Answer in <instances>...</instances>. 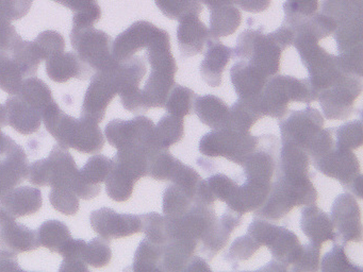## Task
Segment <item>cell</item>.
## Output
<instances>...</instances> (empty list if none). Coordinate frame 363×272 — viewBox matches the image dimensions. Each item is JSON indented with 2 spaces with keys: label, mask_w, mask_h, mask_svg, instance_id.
Wrapping results in <instances>:
<instances>
[{
  "label": "cell",
  "mask_w": 363,
  "mask_h": 272,
  "mask_svg": "<svg viewBox=\"0 0 363 272\" xmlns=\"http://www.w3.org/2000/svg\"><path fill=\"white\" fill-rule=\"evenodd\" d=\"M318 40L307 35L295 38L293 45L298 51L303 66L309 72V80L315 87L318 95L320 91L337 83L346 72L340 68L337 55H329L318 45Z\"/></svg>",
  "instance_id": "5b68a950"
},
{
  "label": "cell",
  "mask_w": 363,
  "mask_h": 272,
  "mask_svg": "<svg viewBox=\"0 0 363 272\" xmlns=\"http://www.w3.org/2000/svg\"><path fill=\"white\" fill-rule=\"evenodd\" d=\"M318 200V191L311 178L303 181H289L276 178L272 183L271 191L262 205L255 210V217L265 220L277 221L284 218L295 206L314 204Z\"/></svg>",
  "instance_id": "3957f363"
},
{
  "label": "cell",
  "mask_w": 363,
  "mask_h": 272,
  "mask_svg": "<svg viewBox=\"0 0 363 272\" xmlns=\"http://www.w3.org/2000/svg\"><path fill=\"white\" fill-rule=\"evenodd\" d=\"M314 167L320 174L335 178L348 193L362 198V174L356 154L350 149L333 144L324 154L311 159Z\"/></svg>",
  "instance_id": "ba28073f"
},
{
  "label": "cell",
  "mask_w": 363,
  "mask_h": 272,
  "mask_svg": "<svg viewBox=\"0 0 363 272\" xmlns=\"http://www.w3.org/2000/svg\"><path fill=\"white\" fill-rule=\"evenodd\" d=\"M8 125H11L18 133L30 135L39 131L43 113L30 102L18 95H12L6 101Z\"/></svg>",
  "instance_id": "44dd1931"
},
{
  "label": "cell",
  "mask_w": 363,
  "mask_h": 272,
  "mask_svg": "<svg viewBox=\"0 0 363 272\" xmlns=\"http://www.w3.org/2000/svg\"><path fill=\"white\" fill-rule=\"evenodd\" d=\"M23 76L24 74L18 63L0 55V89L10 96L16 95L22 86Z\"/></svg>",
  "instance_id": "7dc6e473"
},
{
  "label": "cell",
  "mask_w": 363,
  "mask_h": 272,
  "mask_svg": "<svg viewBox=\"0 0 363 272\" xmlns=\"http://www.w3.org/2000/svg\"><path fill=\"white\" fill-rule=\"evenodd\" d=\"M184 118L164 115L155 127L154 142L157 149H169L184 138Z\"/></svg>",
  "instance_id": "8d00e7d4"
},
{
  "label": "cell",
  "mask_w": 363,
  "mask_h": 272,
  "mask_svg": "<svg viewBox=\"0 0 363 272\" xmlns=\"http://www.w3.org/2000/svg\"><path fill=\"white\" fill-rule=\"evenodd\" d=\"M178 21L177 42L182 57H195L203 52L212 35L199 14L186 15Z\"/></svg>",
  "instance_id": "d6986e66"
},
{
  "label": "cell",
  "mask_w": 363,
  "mask_h": 272,
  "mask_svg": "<svg viewBox=\"0 0 363 272\" xmlns=\"http://www.w3.org/2000/svg\"><path fill=\"white\" fill-rule=\"evenodd\" d=\"M118 94V85L112 67L101 70L92 79L90 86L86 89L80 118L101 123L105 118L107 106Z\"/></svg>",
  "instance_id": "7c38bea8"
},
{
  "label": "cell",
  "mask_w": 363,
  "mask_h": 272,
  "mask_svg": "<svg viewBox=\"0 0 363 272\" xmlns=\"http://www.w3.org/2000/svg\"><path fill=\"white\" fill-rule=\"evenodd\" d=\"M330 219L335 230V242L345 246L362 240L361 210L354 196L350 193L337 196L331 208Z\"/></svg>",
  "instance_id": "4fadbf2b"
},
{
  "label": "cell",
  "mask_w": 363,
  "mask_h": 272,
  "mask_svg": "<svg viewBox=\"0 0 363 272\" xmlns=\"http://www.w3.org/2000/svg\"><path fill=\"white\" fill-rule=\"evenodd\" d=\"M186 271H211V268L208 266L207 261L203 257L194 255L189 263Z\"/></svg>",
  "instance_id": "e7e4bbea"
},
{
  "label": "cell",
  "mask_w": 363,
  "mask_h": 272,
  "mask_svg": "<svg viewBox=\"0 0 363 272\" xmlns=\"http://www.w3.org/2000/svg\"><path fill=\"white\" fill-rule=\"evenodd\" d=\"M42 120L52 137L65 148H73L86 154L103 150L105 136L99 123L69 116L56 101L45 108Z\"/></svg>",
  "instance_id": "6da1fadb"
},
{
  "label": "cell",
  "mask_w": 363,
  "mask_h": 272,
  "mask_svg": "<svg viewBox=\"0 0 363 272\" xmlns=\"http://www.w3.org/2000/svg\"><path fill=\"white\" fill-rule=\"evenodd\" d=\"M362 10V0H324L320 13L333 18L337 26L350 17L363 16Z\"/></svg>",
  "instance_id": "f6af8a7d"
},
{
  "label": "cell",
  "mask_w": 363,
  "mask_h": 272,
  "mask_svg": "<svg viewBox=\"0 0 363 272\" xmlns=\"http://www.w3.org/2000/svg\"><path fill=\"white\" fill-rule=\"evenodd\" d=\"M155 125L146 116H137L130 120L114 119L105 129V136L118 150L125 148H143L148 152L158 150L154 142Z\"/></svg>",
  "instance_id": "30bf717a"
},
{
  "label": "cell",
  "mask_w": 363,
  "mask_h": 272,
  "mask_svg": "<svg viewBox=\"0 0 363 272\" xmlns=\"http://www.w3.org/2000/svg\"><path fill=\"white\" fill-rule=\"evenodd\" d=\"M105 182L108 196L116 202L127 201L133 195L135 184V181L116 167L113 163Z\"/></svg>",
  "instance_id": "ee69618b"
},
{
  "label": "cell",
  "mask_w": 363,
  "mask_h": 272,
  "mask_svg": "<svg viewBox=\"0 0 363 272\" xmlns=\"http://www.w3.org/2000/svg\"><path fill=\"white\" fill-rule=\"evenodd\" d=\"M205 59L199 66L201 78L212 87L220 86L222 83L223 72L233 57V49L225 46L218 38L211 36L208 40Z\"/></svg>",
  "instance_id": "d4e9b609"
},
{
  "label": "cell",
  "mask_w": 363,
  "mask_h": 272,
  "mask_svg": "<svg viewBox=\"0 0 363 272\" xmlns=\"http://www.w3.org/2000/svg\"><path fill=\"white\" fill-rule=\"evenodd\" d=\"M37 235L40 246L55 253H59L72 238L69 227L60 220L45 221L38 230Z\"/></svg>",
  "instance_id": "74e56055"
},
{
  "label": "cell",
  "mask_w": 363,
  "mask_h": 272,
  "mask_svg": "<svg viewBox=\"0 0 363 272\" xmlns=\"http://www.w3.org/2000/svg\"><path fill=\"white\" fill-rule=\"evenodd\" d=\"M195 203L194 198L177 185L172 184L163 193L162 210L167 218H177L190 210Z\"/></svg>",
  "instance_id": "60d3db41"
},
{
  "label": "cell",
  "mask_w": 363,
  "mask_h": 272,
  "mask_svg": "<svg viewBox=\"0 0 363 272\" xmlns=\"http://www.w3.org/2000/svg\"><path fill=\"white\" fill-rule=\"evenodd\" d=\"M343 244H333V249L323 257V272H362V269L348 259Z\"/></svg>",
  "instance_id": "c3c4849f"
},
{
  "label": "cell",
  "mask_w": 363,
  "mask_h": 272,
  "mask_svg": "<svg viewBox=\"0 0 363 272\" xmlns=\"http://www.w3.org/2000/svg\"><path fill=\"white\" fill-rule=\"evenodd\" d=\"M8 125V116L7 110L5 106L0 104V128L6 127Z\"/></svg>",
  "instance_id": "003e7915"
},
{
  "label": "cell",
  "mask_w": 363,
  "mask_h": 272,
  "mask_svg": "<svg viewBox=\"0 0 363 272\" xmlns=\"http://www.w3.org/2000/svg\"><path fill=\"white\" fill-rule=\"evenodd\" d=\"M310 163L311 159L303 148L292 144H282L278 154L276 176L292 181L312 178L313 174L309 171Z\"/></svg>",
  "instance_id": "603a6c76"
},
{
  "label": "cell",
  "mask_w": 363,
  "mask_h": 272,
  "mask_svg": "<svg viewBox=\"0 0 363 272\" xmlns=\"http://www.w3.org/2000/svg\"><path fill=\"white\" fill-rule=\"evenodd\" d=\"M267 246L273 259L262 268V270H273V271L288 270L289 266L294 263L301 249V244L296 234L284 227H279Z\"/></svg>",
  "instance_id": "ffe728a7"
},
{
  "label": "cell",
  "mask_w": 363,
  "mask_h": 272,
  "mask_svg": "<svg viewBox=\"0 0 363 272\" xmlns=\"http://www.w3.org/2000/svg\"><path fill=\"white\" fill-rule=\"evenodd\" d=\"M363 16H354L337 23L335 28V40L340 53L362 47Z\"/></svg>",
  "instance_id": "d590c367"
},
{
  "label": "cell",
  "mask_w": 363,
  "mask_h": 272,
  "mask_svg": "<svg viewBox=\"0 0 363 272\" xmlns=\"http://www.w3.org/2000/svg\"><path fill=\"white\" fill-rule=\"evenodd\" d=\"M335 144L345 149H357L363 142L362 121L361 119L348 121L339 128H333Z\"/></svg>",
  "instance_id": "681fc988"
},
{
  "label": "cell",
  "mask_w": 363,
  "mask_h": 272,
  "mask_svg": "<svg viewBox=\"0 0 363 272\" xmlns=\"http://www.w3.org/2000/svg\"><path fill=\"white\" fill-rule=\"evenodd\" d=\"M159 30V28L148 21L133 23L127 31L116 38L113 46L116 59L118 61L129 59L140 49L146 48Z\"/></svg>",
  "instance_id": "7402d4cb"
},
{
  "label": "cell",
  "mask_w": 363,
  "mask_h": 272,
  "mask_svg": "<svg viewBox=\"0 0 363 272\" xmlns=\"http://www.w3.org/2000/svg\"><path fill=\"white\" fill-rule=\"evenodd\" d=\"M318 0H286L284 17H306L316 13Z\"/></svg>",
  "instance_id": "94428289"
},
{
  "label": "cell",
  "mask_w": 363,
  "mask_h": 272,
  "mask_svg": "<svg viewBox=\"0 0 363 272\" xmlns=\"http://www.w3.org/2000/svg\"><path fill=\"white\" fill-rule=\"evenodd\" d=\"M320 246L313 244H301L299 254L292 264L293 271H318L320 269Z\"/></svg>",
  "instance_id": "9f6ffc18"
},
{
  "label": "cell",
  "mask_w": 363,
  "mask_h": 272,
  "mask_svg": "<svg viewBox=\"0 0 363 272\" xmlns=\"http://www.w3.org/2000/svg\"><path fill=\"white\" fill-rule=\"evenodd\" d=\"M28 157L16 142L0 153V199L24 182L28 176Z\"/></svg>",
  "instance_id": "e0dca14e"
},
{
  "label": "cell",
  "mask_w": 363,
  "mask_h": 272,
  "mask_svg": "<svg viewBox=\"0 0 363 272\" xmlns=\"http://www.w3.org/2000/svg\"><path fill=\"white\" fill-rule=\"evenodd\" d=\"M155 2L165 16L176 21L188 14H199L203 11L199 0H155Z\"/></svg>",
  "instance_id": "816d5d0a"
},
{
  "label": "cell",
  "mask_w": 363,
  "mask_h": 272,
  "mask_svg": "<svg viewBox=\"0 0 363 272\" xmlns=\"http://www.w3.org/2000/svg\"><path fill=\"white\" fill-rule=\"evenodd\" d=\"M12 142H13V140H12L10 136L4 134L1 130H0V153H3L4 151L7 150Z\"/></svg>",
  "instance_id": "03108f58"
},
{
  "label": "cell",
  "mask_w": 363,
  "mask_h": 272,
  "mask_svg": "<svg viewBox=\"0 0 363 272\" xmlns=\"http://www.w3.org/2000/svg\"><path fill=\"white\" fill-rule=\"evenodd\" d=\"M272 184L246 181L242 185H238L230 199L226 202L227 208L233 212L242 215L258 210L267 199Z\"/></svg>",
  "instance_id": "f1b7e54d"
},
{
  "label": "cell",
  "mask_w": 363,
  "mask_h": 272,
  "mask_svg": "<svg viewBox=\"0 0 363 272\" xmlns=\"http://www.w3.org/2000/svg\"><path fill=\"white\" fill-rule=\"evenodd\" d=\"M112 167V159L103 154L90 157L79 169L74 191L84 200H91L101 193V184L105 182Z\"/></svg>",
  "instance_id": "ac0fdd59"
},
{
  "label": "cell",
  "mask_w": 363,
  "mask_h": 272,
  "mask_svg": "<svg viewBox=\"0 0 363 272\" xmlns=\"http://www.w3.org/2000/svg\"><path fill=\"white\" fill-rule=\"evenodd\" d=\"M278 142L274 135L259 137L256 149L243 163V176L246 181L272 184V178L277 166Z\"/></svg>",
  "instance_id": "5bb4252c"
},
{
  "label": "cell",
  "mask_w": 363,
  "mask_h": 272,
  "mask_svg": "<svg viewBox=\"0 0 363 272\" xmlns=\"http://www.w3.org/2000/svg\"><path fill=\"white\" fill-rule=\"evenodd\" d=\"M48 74L52 81L63 83L71 78H78L84 80L90 78V72L84 66L80 65L73 55H65L56 59L50 60L46 64Z\"/></svg>",
  "instance_id": "e575fe53"
},
{
  "label": "cell",
  "mask_w": 363,
  "mask_h": 272,
  "mask_svg": "<svg viewBox=\"0 0 363 272\" xmlns=\"http://www.w3.org/2000/svg\"><path fill=\"white\" fill-rule=\"evenodd\" d=\"M42 204V191L30 186L16 187L0 199V206L14 218L35 214Z\"/></svg>",
  "instance_id": "83f0119b"
},
{
  "label": "cell",
  "mask_w": 363,
  "mask_h": 272,
  "mask_svg": "<svg viewBox=\"0 0 363 272\" xmlns=\"http://www.w3.org/2000/svg\"><path fill=\"white\" fill-rule=\"evenodd\" d=\"M318 91L309 78L297 79L275 74L267 79V84L259 96V101L264 116L281 119L288 113V104L291 101L308 104L318 100Z\"/></svg>",
  "instance_id": "7a4b0ae2"
},
{
  "label": "cell",
  "mask_w": 363,
  "mask_h": 272,
  "mask_svg": "<svg viewBox=\"0 0 363 272\" xmlns=\"http://www.w3.org/2000/svg\"><path fill=\"white\" fill-rule=\"evenodd\" d=\"M78 172L73 155L65 147L57 144L48 159L33 162L29 166L27 178L35 186L71 187L74 191Z\"/></svg>",
  "instance_id": "8992f818"
},
{
  "label": "cell",
  "mask_w": 363,
  "mask_h": 272,
  "mask_svg": "<svg viewBox=\"0 0 363 272\" xmlns=\"http://www.w3.org/2000/svg\"><path fill=\"white\" fill-rule=\"evenodd\" d=\"M282 48L262 29H246L240 34L233 55L238 61H246L267 76L279 72Z\"/></svg>",
  "instance_id": "277c9868"
},
{
  "label": "cell",
  "mask_w": 363,
  "mask_h": 272,
  "mask_svg": "<svg viewBox=\"0 0 363 272\" xmlns=\"http://www.w3.org/2000/svg\"><path fill=\"white\" fill-rule=\"evenodd\" d=\"M16 219L0 206V249L16 255L39 249L37 232Z\"/></svg>",
  "instance_id": "2e32d148"
},
{
  "label": "cell",
  "mask_w": 363,
  "mask_h": 272,
  "mask_svg": "<svg viewBox=\"0 0 363 272\" xmlns=\"http://www.w3.org/2000/svg\"><path fill=\"white\" fill-rule=\"evenodd\" d=\"M16 95L37 106L42 113H44L45 108L55 101L52 91L48 84L37 78L27 79L22 83V86Z\"/></svg>",
  "instance_id": "7bdbcfd3"
},
{
  "label": "cell",
  "mask_w": 363,
  "mask_h": 272,
  "mask_svg": "<svg viewBox=\"0 0 363 272\" xmlns=\"http://www.w3.org/2000/svg\"><path fill=\"white\" fill-rule=\"evenodd\" d=\"M196 97V94L192 89L175 84L169 91V97L165 102V110L167 114L184 118V116L192 114Z\"/></svg>",
  "instance_id": "b9f144b4"
},
{
  "label": "cell",
  "mask_w": 363,
  "mask_h": 272,
  "mask_svg": "<svg viewBox=\"0 0 363 272\" xmlns=\"http://www.w3.org/2000/svg\"><path fill=\"white\" fill-rule=\"evenodd\" d=\"M229 110L230 108L214 95L197 96L193 106V112L199 120L212 129H222L228 125Z\"/></svg>",
  "instance_id": "f546056e"
},
{
  "label": "cell",
  "mask_w": 363,
  "mask_h": 272,
  "mask_svg": "<svg viewBox=\"0 0 363 272\" xmlns=\"http://www.w3.org/2000/svg\"><path fill=\"white\" fill-rule=\"evenodd\" d=\"M180 164L182 162L173 157L169 149L152 151L148 154L147 176L155 180L172 181Z\"/></svg>",
  "instance_id": "ab89813d"
},
{
  "label": "cell",
  "mask_w": 363,
  "mask_h": 272,
  "mask_svg": "<svg viewBox=\"0 0 363 272\" xmlns=\"http://www.w3.org/2000/svg\"><path fill=\"white\" fill-rule=\"evenodd\" d=\"M231 83L242 99H252L262 93L269 76L246 61H237L230 69Z\"/></svg>",
  "instance_id": "4316f807"
},
{
  "label": "cell",
  "mask_w": 363,
  "mask_h": 272,
  "mask_svg": "<svg viewBox=\"0 0 363 272\" xmlns=\"http://www.w3.org/2000/svg\"><path fill=\"white\" fill-rule=\"evenodd\" d=\"M21 269L16 254L0 249V271H16Z\"/></svg>",
  "instance_id": "be15d7a7"
},
{
  "label": "cell",
  "mask_w": 363,
  "mask_h": 272,
  "mask_svg": "<svg viewBox=\"0 0 363 272\" xmlns=\"http://www.w3.org/2000/svg\"><path fill=\"white\" fill-rule=\"evenodd\" d=\"M120 97L123 106L133 114H143L150 108L143 89L139 87L120 94Z\"/></svg>",
  "instance_id": "91938a15"
},
{
  "label": "cell",
  "mask_w": 363,
  "mask_h": 272,
  "mask_svg": "<svg viewBox=\"0 0 363 272\" xmlns=\"http://www.w3.org/2000/svg\"><path fill=\"white\" fill-rule=\"evenodd\" d=\"M259 137L250 132H238L230 128L213 129L199 142V151L208 157H223L238 165H243L248 155L256 149Z\"/></svg>",
  "instance_id": "52a82bcc"
},
{
  "label": "cell",
  "mask_w": 363,
  "mask_h": 272,
  "mask_svg": "<svg viewBox=\"0 0 363 272\" xmlns=\"http://www.w3.org/2000/svg\"><path fill=\"white\" fill-rule=\"evenodd\" d=\"M140 217H141L142 232L145 234L146 238L155 244L164 246L169 242L164 215L152 212L140 215Z\"/></svg>",
  "instance_id": "f5cc1de1"
},
{
  "label": "cell",
  "mask_w": 363,
  "mask_h": 272,
  "mask_svg": "<svg viewBox=\"0 0 363 272\" xmlns=\"http://www.w3.org/2000/svg\"><path fill=\"white\" fill-rule=\"evenodd\" d=\"M324 125V117L316 108L291 110L284 119H280L281 144L301 147L307 152L308 147L320 133Z\"/></svg>",
  "instance_id": "8fae6325"
},
{
  "label": "cell",
  "mask_w": 363,
  "mask_h": 272,
  "mask_svg": "<svg viewBox=\"0 0 363 272\" xmlns=\"http://www.w3.org/2000/svg\"><path fill=\"white\" fill-rule=\"evenodd\" d=\"M112 259V251L110 248L109 240L103 237L93 238L86 242L84 250V261L86 265L95 268L107 266Z\"/></svg>",
  "instance_id": "f907efd6"
},
{
  "label": "cell",
  "mask_w": 363,
  "mask_h": 272,
  "mask_svg": "<svg viewBox=\"0 0 363 272\" xmlns=\"http://www.w3.org/2000/svg\"><path fill=\"white\" fill-rule=\"evenodd\" d=\"M197 246L199 242L195 240H169L163 246L162 271H186Z\"/></svg>",
  "instance_id": "4dcf8cb0"
},
{
  "label": "cell",
  "mask_w": 363,
  "mask_h": 272,
  "mask_svg": "<svg viewBox=\"0 0 363 272\" xmlns=\"http://www.w3.org/2000/svg\"><path fill=\"white\" fill-rule=\"evenodd\" d=\"M50 200L55 210L67 216H74L79 210V197L71 187H52Z\"/></svg>",
  "instance_id": "db71d44e"
},
{
  "label": "cell",
  "mask_w": 363,
  "mask_h": 272,
  "mask_svg": "<svg viewBox=\"0 0 363 272\" xmlns=\"http://www.w3.org/2000/svg\"><path fill=\"white\" fill-rule=\"evenodd\" d=\"M177 70L156 68L152 69L150 78L144 87L143 93L152 108H164L169 91L176 84L175 74Z\"/></svg>",
  "instance_id": "1f68e13d"
},
{
  "label": "cell",
  "mask_w": 363,
  "mask_h": 272,
  "mask_svg": "<svg viewBox=\"0 0 363 272\" xmlns=\"http://www.w3.org/2000/svg\"><path fill=\"white\" fill-rule=\"evenodd\" d=\"M362 91V76L344 74L337 83L320 91L318 100L325 117L343 120L354 113V103Z\"/></svg>",
  "instance_id": "9c48e42d"
},
{
  "label": "cell",
  "mask_w": 363,
  "mask_h": 272,
  "mask_svg": "<svg viewBox=\"0 0 363 272\" xmlns=\"http://www.w3.org/2000/svg\"><path fill=\"white\" fill-rule=\"evenodd\" d=\"M86 242L84 239H71L59 251L62 255L60 271H88V265L84 261V250Z\"/></svg>",
  "instance_id": "bcb514c9"
},
{
  "label": "cell",
  "mask_w": 363,
  "mask_h": 272,
  "mask_svg": "<svg viewBox=\"0 0 363 272\" xmlns=\"http://www.w3.org/2000/svg\"><path fill=\"white\" fill-rule=\"evenodd\" d=\"M163 246L145 238L135 251L133 268L135 271H162Z\"/></svg>",
  "instance_id": "f35d334b"
},
{
  "label": "cell",
  "mask_w": 363,
  "mask_h": 272,
  "mask_svg": "<svg viewBox=\"0 0 363 272\" xmlns=\"http://www.w3.org/2000/svg\"><path fill=\"white\" fill-rule=\"evenodd\" d=\"M278 229L279 225H273L265 219L256 217L248 227L247 234L260 246H267Z\"/></svg>",
  "instance_id": "680465c9"
},
{
  "label": "cell",
  "mask_w": 363,
  "mask_h": 272,
  "mask_svg": "<svg viewBox=\"0 0 363 272\" xmlns=\"http://www.w3.org/2000/svg\"><path fill=\"white\" fill-rule=\"evenodd\" d=\"M93 230L105 239H118L142 232L140 215L120 214L109 208L93 210L90 216Z\"/></svg>",
  "instance_id": "9a60e30c"
},
{
  "label": "cell",
  "mask_w": 363,
  "mask_h": 272,
  "mask_svg": "<svg viewBox=\"0 0 363 272\" xmlns=\"http://www.w3.org/2000/svg\"><path fill=\"white\" fill-rule=\"evenodd\" d=\"M241 222L242 215L233 212L228 208L220 219H216L211 229L201 240V253L206 255L208 261H212L214 256L226 246L233 230L239 227Z\"/></svg>",
  "instance_id": "cb8c5ba5"
},
{
  "label": "cell",
  "mask_w": 363,
  "mask_h": 272,
  "mask_svg": "<svg viewBox=\"0 0 363 272\" xmlns=\"http://www.w3.org/2000/svg\"><path fill=\"white\" fill-rule=\"evenodd\" d=\"M233 1L246 12L250 13L263 12L271 4V0H233Z\"/></svg>",
  "instance_id": "6125c7cd"
},
{
  "label": "cell",
  "mask_w": 363,
  "mask_h": 272,
  "mask_svg": "<svg viewBox=\"0 0 363 272\" xmlns=\"http://www.w3.org/2000/svg\"><path fill=\"white\" fill-rule=\"evenodd\" d=\"M260 248V244L246 234L233 242L230 249L225 254V259L230 263L233 268H237L240 261H247Z\"/></svg>",
  "instance_id": "11a10c76"
},
{
  "label": "cell",
  "mask_w": 363,
  "mask_h": 272,
  "mask_svg": "<svg viewBox=\"0 0 363 272\" xmlns=\"http://www.w3.org/2000/svg\"><path fill=\"white\" fill-rule=\"evenodd\" d=\"M208 188L216 200L227 202L235 193L238 184L226 174H216L206 180Z\"/></svg>",
  "instance_id": "6f0895ef"
},
{
  "label": "cell",
  "mask_w": 363,
  "mask_h": 272,
  "mask_svg": "<svg viewBox=\"0 0 363 272\" xmlns=\"http://www.w3.org/2000/svg\"><path fill=\"white\" fill-rule=\"evenodd\" d=\"M259 96L252 99L239 98L229 110V123L226 128L238 132H250V128L264 116Z\"/></svg>",
  "instance_id": "d6a6232c"
},
{
  "label": "cell",
  "mask_w": 363,
  "mask_h": 272,
  "mask_svg": "<svg viewBox=\"0 0 363 272\" xmlns=\"http://www.w3.org/2000/svg\"><path fill=\"white\" fill-rule=\"evenodd\" d=\"M301 229L313 244L322 246L324 242H335V232L330 217L314 204L305 205L301 210Z\"/></svg>",
  "instance_id": "484cf974"
},
{
  "label": "cell",
  "mask_w": 363,
  "mask_h": 272,
  "mask_svg": "<svg viewBox=\"0 0 363 272\" xmlns=\"http://www.w3.org/2000/svg\"><path fill=\"white\" fill-rule=\"evenodd\" d=\"M210 10V33L214 38L231 35L239 28L242 14L233 4H224Z\"/></svg>",
  "instance_id": "836d02e7"
}]
</instances>
